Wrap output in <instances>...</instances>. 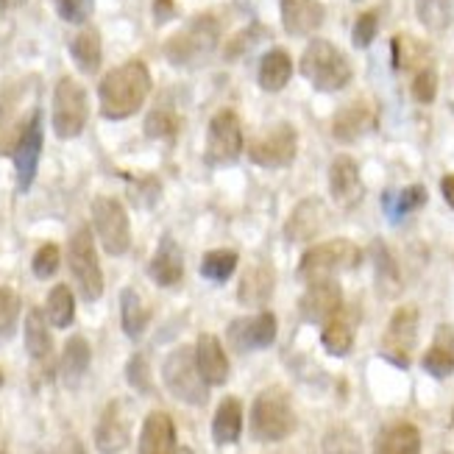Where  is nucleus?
<instances>
[{"label": "nucleus", "instance_id": "12", "mask_svg": "<svg viewBox=\"0 0 454 454\" xmlns=\"http://www.w3.org/2000/svg\"><path fill=\"white\" fill-rule=\"evenodd\" d=\"M295 151H299V134H295V129L290 123H276L248 145V160L260 168L276 170L293 165Z\"/></svg>", "mask_w": 454, "mask_h": 454}, {"label": "nucleus", "instance_id": "49", "mask_svg": "<svg viewBox=\"0 0 454 454\" xmlns=\"http://www.w3.org/2000/svg\"><path fill=\"white\" fill-rule=\"evenodd\" d=\"M441 192H443L446 204L454 209V173L451 176H443V179H441Z\"/></svg>", "mask_w": 454, "mask_h": 454}, {"label": "nucleus", "instance_id": "15", "mask_svg": "<svg viewBox=\"0 0 454 454\" xmlns=\"http://www.w3.org/2000/svg\"><path fill=\"white\" fill-rule=\"evenodd\" d=\"M301 318L307 324H329L343 309V290L334 279L312 282L299 301Z\"/></svg>", "mask_w": 454, "mask_h": 454}, {"label": "nucleus", "instance_id": "38", "mask_svg": "<svg viewBox=\"0 0 454 454\" xmlns=\"http://www.w3.org/2000/svg\"><path fill=\"white\" fill-rule=\"evenodd\" d=\"M234 270H237V254L234 251L221 248V251L204 254V260H201L204 279H209V282H226V279H231Z\"/></svg>", "mask_w": 454, "mask_h": 454}, {"label": "nucleus", "instance_id": "44", "mask_svg": "<svg viewBox=\"0 0 454 454\" xmlns=\"http://www.w3.org/2000/svg\"><path fill=\"white\" fill-rule=\"evenodd\" d=\"M438 95V73L432 67H424L416 73L412 78V98H416L419 104H432Z\"/></svg>", "mask_w": 454, "mask_h": 454}, {"label": "nucleus", "instance_id": "26", "mask_svg": "<svg viewBox=\"0 0 454 454\" xmlns=\"http://www.w3.org/2000/svg\"><path fill=\"white\" fill-rule=\"evenodd\" d=\"M273 285H276L273 268L268 262H256L243 273L240 287H237V299L246 307H260L273 295Z\"/></svg>", "mask_w": 454, "mask_h": 454}, {"label": "nucleus", "instance_id": "48", "mask_svg": "<svg viewBox=\"0 0 454 454\" xmlns=\"http://www.w3.org/2000/svg\"><path fill=\"white\" fill-rule=\"evenodd\" d=\"M153 14H156V23H165V20H170L173 17V0H156Z\"/></svg>", "mask_w": 454, "mask_h": 454}, {"label": "nucleus", "instance_id": "27", "mask_svg": "<svg viewBox=\"0 0 454 454\" xmlns=\"http://www.w3.org/2000/svg\"><path fill=\"white\" fill-rule=\"evenodd\" d=\"M90 363H92V348H90L87 338L73 334V338L65 343L62 360H59V377H62V382L67 387H75L84 380V373L90 371Z\"/></svg>", "mask_w": 454, "mask_h": 454}, {"label": "nucleus", "instance_id": "52", "mask_svg": "<svg viewBox=\"0 0 454 454\" xmlns=\"http://www.w3.org/2000/svg\"><path fill=\"white\" fill-rule=\"evenodd\" d=\"M451 429H454V412H451Z\"/></svg>", "mask_w": 454, "mask_h": 454}, {"label": "nucleus", "instance_id": "33", "mask_svg": "<svg viewBox=\"0 0 454 454\" xmlns=\"http://www.w3.org/2000/svg\"><path fill=\"white\" fill-rule=\"evenodd\" d=\"M148 318H151V312L143 304L140 293H137L134 287H126L121 293V324H123V332L129 334L131 340H137L145 332Z\"/></svg>", "mask_w": 454, "mask_h": 454}, {"label": "nucleus", "instance_id": "37", "mask_svg": "<svg viewBox=\"0 0 454 454\" xmlns=\"http://www.w3.org/2000/svg\"><path fill=\"white\" fill-rule=\"evenodd\" d=\"M324 454H363V441L357 438V432L346 424H338L326 429V435L321 441Z\"/></svg>", "mask_w": 454, "mask_h": 454}, {"label": "nucleus", "instance_id": "13", "mask_svg": "<svg viewBox=\"0 0 454 454\" xmlns=\"http://www.w3.org/2000/svg\"><path fill=\"white\" fill-rule=\"evenodd\" d=\"M43 143H45V129H43V112H34L28 126L20 134V140L12 151L14 156V176H17V190L28 192L34 179H36V168H39V156H43Z\"/></svg>", "mask_w": 454, "mask_h": 454}, {"label": "nucleus", "instance_id": "51", "mask_svg": "<svg viewBox=\"0 0 454 454\" xmlns=\"http://www.w3.org/2000/svg\"><path fill=\"white\" fill-rule=\"evenodd\" d=\"M0 387H4V371H0Z\"/></svg>", "mask_w": 454, "mask_h": 454}, {"label": "nucleus", "instance_id": "5", "mask_svg": "<svg viewBox=\"0 0 454 454\" xmlns=\"http://www.w3.org/2000/svg\"><path fill=\"white\" fill-rule=\"evenodd\" d=\"M162 377H165L168 390L179 402L195 404V407H204L209 402V382L201 377L192 346H179V348H173L168 354Z\"/></svg>", "mask_w": 454, "mask_h": 454}, {"label": "nucleus", "instance_id": "39", "mask_svg": "<svg viewBox=\"0 0 454 454\" xmlns=\"http://www.w3.org/2000/svg\"><path fill=\"white\" fill-rule=\"evenodd\" d=\"M416 9H419V20L432 31H443L449 26V20H451V4H449V0H419Z\"/></svg>", "mask_w": 454, "mask_h": 454}, {"label": "nucleus", "instance_id": "7", "mask_svg": "<svg viewBox=\"0 0 454 454\" xmlns=\"http://www.w3.org/2000/svg\"><path fill=\"white\" fill-rule=\"evenodd\" d=\"M87 117H90L87 90L70 75L59 78V84L53 90V131H56V137L73 140V137L84 131Z\"/></svg>", "mask_w": 454, "mask_h": 454}, {"label": "nucleus", "instance_id": "34", "mask_svg": "<svg viewBox=\"0 0 454 454\" xmlns=\"http://www.w3.org/2000/svg\"><path fill=\"white\" fill-rule=\"evenodd\" d=\"M373 268H377V290L385 295V299H393L402 290V276L396 268V260L390 256L387 246L382 240L373 243Z\"/></svg>", "mask_w": 454, "mask_h": 454}, {"label": "nucleus", "instance_id": "10", "mask_svg": "<svg viewBox=\"0 0 454 454\" xmlns=\"http://www.w3.org/2000/svg\"><path fill=\"white\" fill-rule=\"evenodd\" d=\"M419 340V309L416 307H399L390 315L387 329L382 334V357L399 368H410L412 351Z\"/></svg>", "mask_w": 454, "mask_h": 454}, {"label": "nucleus", "instance_id": "47", "mask_svg": "<svg viewBox=\"0 0 454 454\" xmlns=\"http://www.w3.org/2000/svg\"><path fill=\"white\" fill-rule=\"evenodd\" d=\"M51 454H84V446H82V441H78V438H65L62 443H59Z\"/></svg>", "mask_w": 454, "mask_h": 454}, {"label": "nucleus", "instance_id": "4", "mask_svg": "<svg viewBox=\"0 0 454 454\" xmlns=\"http://www.w3.org/2000/svg\"><path fill=\"white\" fill-rule=\"evenodd\" d=\"M218 36H221V23L212 14H199L195 20L173 34L165 43V56L173 65L179 67H199L212 56V51L218 48Z\"/></svg>", "mask_w": 454, "mask_h": 454}, {"label": "nucleus", "instance_id": "40", "mask_svg": "<svg viewBox=\"0 0 454 454\" xmlns=\"http://www.w3.org/2000/svg\"><path fill=\"white\" fill-rule=\"evenodd\" d=\"M20 318V299L12 287H0V343L9 340L14 334Z\"/></svg>", "mask_w": 454, "mask_h": 454}, {"label": "nucleus", "instance_id": "46", "mask_svg": "<svg viewBox=\"0 0 454 454\" xmlns=\"http://www.w3.org/2000/svg\"><path fill=\"white\" fill-rule=\"evenodd\" d=\"M31 265H34V273L39 276V279H51V276L59 270V248L53 243H45L34 254Z\"/></svg>", "mask_w": 454, "mask_h": 454}, {"label": "nucleus", "instance_id": "14", "mask_svg": "<svg viewBox=\"0 0 454 454\" xmlns=\"http://www.w3.org/2000/svg\"><path fill=\"white\" fill-rule=\"evenodd\" d=\"M229 346L237 354H248L256 348H268L276 340V318L273 312H260L251 318H237L226 329Z\"/></svg>", "mask_w": 454, "mask_h": 454}, {"label": "nucleus", "instance_id": "6", "mask_svg": "<svg viewBox=\"0 0 454 454\" xmlns=\"http://www.w3.org/2000/svg\"><path fill=\"white\" fill-rule=\"evenodd\" d=\"M363 260V251L351 240H326L304 251L299 262V279L307 285L321 282V279H334V273L357 268Z\"/></svg>", "mask_w": 454, "mask_h": 454}, {"label": "nucleus", "instance_id": "23", "mask_svg": "<svg viewBox=\"0 0 454 454\" xmlns=\"http://www.w3.org/2000/svg\"><path fill=\"white\" fill-rule=\"evenodd\" d=\"M195 363H199L201 377L209 385H223L229 380V357L215 334L204 332L195 343Z\"/></svg>", "mask_w": 454, "mask_h": 454}, {"label": "nucleus", "instance_id": "24", "mask_svg": "<svg viewBox=\"0 0 454 454\" xmlns=\"http://www.w3.org/2000/svg\"><path fill=\"white\" fill-rule=\"evenodd\" d=\"M421 365L435 380H446L454 373V329L449 324H441L435 329V338H432Z\"/></svg>", "mask_w": 454, "mask_h": 454}, {"label": "nucleus", "instance_id": "28", "mask_svg": "<svg viewBox=\"0 0 454 454\" xmlns=\"http://www.w3.org/2000/svg\"><path fill=\"white\" fill-rule=\"evenodd\" d=\"M293 75V59L285 48H273L262 56L260 62V73H256V82L265 92H279L287 87Z\"/></svg>", "mask_w": 454, "mask_h": 454}, {"label": "nucleus", "instance_id": "11", "mask_svg": "<svg viewBox=\"0 0 454 454\" xmlns=\"http://www.w3.org/2000/svg\"><path fill=\"white\" fill-rule=\"evenodd\" d=\"M243 153V131L240 121L231 109H223L212 117L209 131H207V151L204 160L209 168H226L240 160Z\"/></svg>", "mask_w": 454, "mask_h": 454}, {"label": "nucleus", "instance_id": "1", "mask_svg": "<svg viewBox=\"0 0 454 454\" xmlns=\"http://www.w3.org/2000/svg\"><path fill=\"white\" fill-rule=\"evenodd\" d=\"M151 92V73L143 62H131L114 67L104 75L98 98H101V114L106 121H126L143 109Z\"/></svg>", "mask_w": 454, "mask_h": 454}, {"label": "nucleus", "instance_id": "41", "mask_svg": "<svg viewBox=\"0 0 454 454\" xmlns=\"http://www.w3.org/2000/svg\"><path fill=\"white\" fill-rule=\"evenodd\" d=\"M176 131H179V117H176L173 112L156 109V112L148 114V121H145V134L153 137V140H168V137H173Z\"/></svg>", "mask_w": 454, "mask_h": 454}, {"label": "nucleus", "instance_id": "17", "mask_svg": "<svg viewBox=\"0 0 454 454\" xmlns=\"http://www.w3.org/2000/svg\"><path fill=\"white\" fill-rule=\"evenodd\" d=\"M129 412L123 399H112L101 412V421L95 427V446L101 454H121L129 446Z\"/></svg>", "mask_w": 454, "mask_h": 454}, {"label": "nucleus", "instance_id": "35", "mask_svg": "<svg viewBox=\"0 0 454 454\" xmlns=\"http://www.w3.org/2000/svg\"><path fill=\"white\" fill-rule=\"evenodd\" d=\"M45 315H48V324L56 329H67L75 318V301H73V293L67 285H56L48 293V301H45Z\"/></svg>", "mask_w": 454, "mask_h": 454}, {"label": "nucleus", "instance_id": "42", "mask_svg": "<svg viewBox=\"0 0 454 454\" xmlns=\"http://www.w3.org/2000/svg\"><path fill=\"white\" fill-rule=\"evenodd\" d=\"M377 31H380V12L371 9V12H363L357 17V23H354V31H351V43L357 48H368L373 39H377Z\"/></svg>", "mask_w": 454, "mask_h": 454}, {"label": "nucleus", "instance_id": "43", "mask_svg": "<svg viewBox=\"0 0 454 454\" xmlns=\"http://www.w3.org/2000/svg\"><path fill=\"white\" fill-rule=\"evenodd\" d=\"M126 377H129V385L140 393H151L153 385H151V365H148V357L145 354H134L126 365Z\"/></svg>", "mask_w": 454, "mask_h": 454}, {"label": "nucleus", "instance_id": "31", "mask_svg": "<svg viewBox=\"0 0 454 454\" xmlns=\"http://www.w3.org/2000/svg\"><path fill=\"white\" fill-rule=\"evenodd\" d=\"M240 429H243V407L234 396H226L215 412V421H212V438L215 443L229 446L240 438Z\"/></svg>", "mask_w": 454, "mask_h": 454}, {"label": "nucleus", "instance_id": "53", "mask_svg": "<svg viewBox=\"0 0 454 454\" xmlns=\"http://www.w3.org/2000/svg\"><path fill=\"white\" fill-rule=\"evenodd\" d=\"M443 454H454V451H443Z\"/></svg>", "mask_w": 454, "mask_h": 454}, {"label": "nucleus", "instance_id": "18", "mask_svg": "<svg viewBox=\"0 0 454 454\" xmlns=\"http://www.w3.org/2000/svg\"><path fill=\"white\" fill-rule=\"evenodd\" d=\"M377 129V109L368 101H351L332 121V134L338 143H357Z\"/></svg>", "mask_w": 454, "mask_h": 454}, {"label": "nucleus", "instance_id": "30", "mask_svg": "<svg viewBox=\"0 0 454 454\" xmlns=\"http://www.w3.org/2000/svg\"><path fill=\"white\" fill-rule=\"evenodd\" d=\"M70 56L82 73L87 75L98 73V67H101V34L90 26L82 28L70 39Z\"/></svg>", "mask_w": 454, "mask_h": 454}, {"label": "nucleus", "instance_id": "22", "mask_svg": "<svg viewBox=\"0 0 454 454\" xmlns=\"http://www.w3.org/2000/svg\"><path fill=\"white\" fill-rule=\"evenodd\" d=\"M282 26L290 36H309L324 26L318 0H282Z\"/></svg>", "mask_w": 454, "mask_h": 454}, {"label": "nucleus", "instance_id": "19", "mask_svg": "<svg viewBox=\"0 0 454 454\" xmlns=\"http://www.w3.org/2000/svg\"><path fill=\"white\" fill-rule=\"evenodd\" d=\"M324 226H326V204L321 199H307L290 212L285 234L290 243H304L318 237Z\"/></svg>", "mask_w": 454, "mask_h": 454}, {"label": "nucleus", "instance_id": "20", "mask_svg": "<svg viewBox=\"0 0 454 454\" xmlns=\"http://www.w3.org/2000/svg\"><path fill=\"white\" fill-rule=\"evenodd\" d=\"M140 454H179L176 424L168 412L153 410L140 432Z\"/></svg>", "mask_w": 454, "mask_h": 454}, {"label": "nucleus", "instance_id": "45", "mask_svg": "<svg viewBox=\"0 0 454 454\" xmlns=\"http://www.w3.org/2000/svg\"><path fill=\"white\" fill-rule=\"evenodd\" d=\"M53 4H56L59 17L67 20V23H75V26L87 23L92 14V0H53Z\"/></svg>", "mask_w": 454, "mask_h": 454}, {"label": "nucleus", "instance_id": "2", "mask_svg": "<svg viewBox=\"0 0 454 454\" xmlns=\"http://www.w3.org/2000/svg\"><path fill=\"white\" fill-rule=\"evenodd\" d=\"M295 410L285 387H265L251 407V435L262 443L285 441L295 432Z\"/></svg>", "mask_w": 454, "mask_h": 454}, {"label": "nucleus", "instance_id": "16", "mask_svg": "<svg viewBox=\"0 0 454 454\" xmlns=\"http://www.w3.org/2000/svg\"><path fill=\"white\" fill-rule=\"evenodd\" d=\"M329 192L332 201L340 209H354L365 195L363 187V176H360V165L351 160V156H334V162L329 168Z\"/></svg>", "mask_w": 454, "mask_h": 454}, {"label": "nucleus", "instance_id": "32", "mask_svg": "<svg viewBox=\"0 0 454 454\" xmlns=\"http://www.w3.org/2000/svg\"><path fill=\"white\" fill-rule=\"evenodd\" d=\"M26 348L31 354V360L45 363L53 351L51 329H48V315L43 309H31L26 318Z\"/></svg>", "mask_w": 454, "mask_h": 454}, {"label": "nucleus", "instance_id": "36", "mask_svg": "<svg viewBox=\"0 0 454 454\" xmlns=\"http://www.w3.org/2000/svg\"><path fill=\"white\" fill-rule=\"evenodd\" d=\"M321 343H324V348L332 354V357H346V354L351 351V346H354V329H351V324L334 315V318L321 332Z\"/></svg>", "mask_w": 454, "mask_h": 454}, {"label": "nucleus", "instance_id": "9", "mask_svg": "<svg viewBox=\"0 0 454 454\" xmlns=\"http://www.w3.org/2000/svg\"><path fill=\"white\" fill-rule=\"evenodd\" d=\"M92 223L98 231V240H101L104 251L112 256H121L131 246V223L123 204L109 195L92 201Z\"/></svg>", "mask_w": 454, "mask_h": 454}, {"label": "nucleus", "instance_id": "25", "mask_svg": "<svg viewBox=\"0 0 454 454\" xmlns=\"http://www.w3.org/2000/svg\"><path fill=\"white\" fill-rule=\"evenodd\" d=\"M373 454H421V432L410 421L387 424L377 435Z\"/></svg>", "mask_w": 454, "mask_h": 454}, {"label": "nucleus", "instance_id": "29", "mask_svg": "<svg viewBox=\"0 0 454 454\" xmlns=\"http://www.w3.org/2000/svg\"><path fill=\"white\" fill-rule=\"evenodd\" d=\"M427 204V187L424 184H410L404 190H387L382 195V207L390 223L404 221L410 212H416Z\"/></svg>", "mask_w": 454, "mask_h": 454}, {"label": "nucleus", "instance_id": "8", "mask_svg": "<svg viewBox=\"0 0 454 454\" xmlns=\"http://www.w3.org/2000/svg\"><path fill=\"white\" fill-rule=\"evenodd\" d=\"M67 260H70V273L82 290L84 301H98L104 295V273H101V262H98L95 254V243L87 226L78 229L70 237V248H67Z\"/></svg>", "mask_w": 454, "mask_h": 454}, {"label": "nucleus", "instance_id": "50", "mask_svg": "<svg viewBox=\"0 0 454 454\" xmlns=\"http://www.w3.org/2000/svg\"><path fill=\"white\" fill-rule=\"evenodd\" d=\"M26 4V0H0V6H4V9H14V6H23Z\"/></svg>", "mask_w": 454, "mask_h": 454}, {"label": "nucleus", "instance_id": "21", "mask_svg": "<svg viewBox=\"0 0 454 454\" xmlns=\"http://www.w3.org/2000/svg\"><path fill=\"white\" fill-rule=\"evenodd\" d=\"M148 273H151V279L160 287H173V285L182 282V276H184V256H182L179 243H176L170 234L160 240V248H156V254L151 256Z\"/></svg>", "mask_w": 454, "mask_h": 454}, {"label": "nucleus", "instance_id": "3", "mask_svg": "<svg viewBox=\"0 0 454 454\" xmlns=\"http://www.w3.org/2000/svg\"><path fill=\"white\" fill-rule=\"evenodd\" d=\"M301 75L318 92H338L348 87L354 70L338 45L326 43V39H312L301 56Z\"/></svg>", "mask_w": 454, "mask_h": 454}]
</instances>
